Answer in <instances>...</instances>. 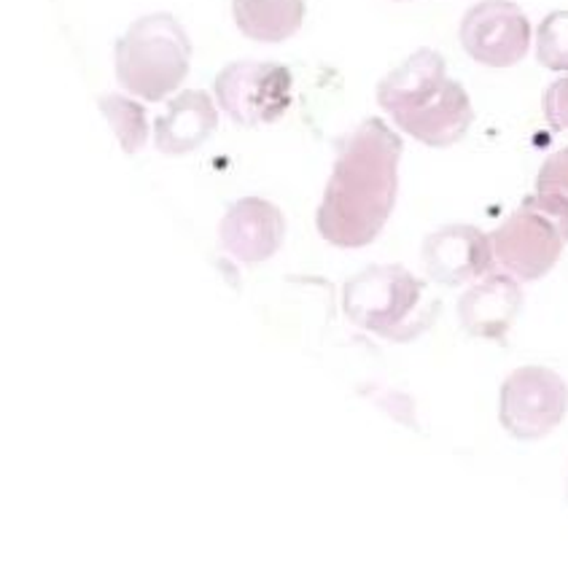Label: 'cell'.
Instances as JSON below:
<instances>
[{"mask_svg":"<svg viewBox=\"0 0 568 568\" xmlns=\"http://www.w3.org/2000/svg\"><path fill=\"white\" fill-rule=\"evenodd\" d=\"M536 197L547 205L555 216L568 221V146L547 156L536 175Z\"/></svg>","mask_w":568,"mask_h":568,"instance_id":"obj_15","label":"cell"},{"mask_svg":"<svg viewBox=\"0 0 568 568\" xmlns=\"http://www.w3.org/2000/svg\"><path fill=\"white\" fill-rule=\"evenodd\" d=\"M404 143L383 119H364L343 138L332 179L315 213L321 237L337 248L375 243L399 194Z\"/></svg>","mask_w":568,"mask_h":568,"instance_id":"obj_1","label":"cell"},{"mask_svg":"<svg viewBox=\"0 0 568 568\" xmlns=\"http://www.w3.org/2000/svg\"><path fill=\"white\" fill-rule=\"evenodd\" d=\"M566 498H568V479H566Z\"/></svg>","mask_w":568,"mask_h":568,"instance_id":"obj_18","label":"cell"},{"mask_svg":"<svg viewBox=\"0 0 568 568\" xmlns=\"http://www.w3.org/2000/svg\"><path fill=\"white\" fill-rule=\"evenodd\" d=\"M292 90L294 79L286 65L254 60L232 62L216 75L213 84L219 105L240 128H262L277 122L292 105Z\"/></svg>","mask_w":568,"mask_h":568,"instance_id":"obj_6","label":"cell"},{"mask_svg":"<svg viewBox=\"0 0 568 568\" xmlns=\"http://www.w3.org/2000/svg\"><path fill=\"white\" fill-rule=\"evenodd\" d=\"M541 109H545V116L552 130L568 132V75L566 79L552 81V84L547 87Z\"/></svg>","mask_w":568,"mask_h":568,"instance_id":"obj_17","label":"cell"},{"mask_svg":"<svg viewBox=\"0 0 568 568\" xmlns=\"http://www.w3.org/2000/svg\"><path fill=\"white\" fill-rule=\"evenodd\" d=\"M423 267L434 283L464 286L494 270V243L469 224H450L423 240Z\"/></svg>","mask_w":568,"mask_h":568,"instance_id":"obj_9","label":"cell"},{"mask_svg":"<svg viewBox=\"0 0 568 568\" xmlns=\"http://www.w3.org/2000/svg\"><path fill=\"white\" fill-rule=\"evenodd\" d=\"M377 103L394 124L423 146H456L475 122V109L458 81L447 79L445 57L418 49L377 84Z\"/></svg>","mask_w":568,"mask_h":568,"instance_id":"obj_2","label":"cell"},{"mask_svg":"<svg viewBox=\"0 0 568 568\" xmlns=\"http://www.w3.org/2000/svg\"><path fill=\"white\" fill-rule=\"evenodd\" d=\"M439 307L426 283L402 264H372L343 286L345 318L390 343H413L432 329Z\"/></svg>","mask_w":568,"mask_h":568,"instance_id":"obj_3","label":"cell"},{"mask_svg":"<svg viewBox=\"0 0 568 568\" xmlns=\"http://www.w3.org/2000/svg\"><path fill=\"white\" fill-rule=\"evenodd\" d=\"M496 262L517 281H539L558 264L568 243V221L531 194L490 235Z\"/></svg>","mask_w":568,"mask_h":568,"instance_id":"obj_5","label":"cell"},{"mask_svg":"<svg viewBox=\"0 0 568 568\" xmlns=\"http://www.w3.org/2000/svg\"><path fill=\"white\" fill-rule=\"evenodd\" d=\"M216 128L219 111L211 94L202 90H186L170 100L168 111L156 119L154 141L162 154L181 156L200 149Z\"/></svg>","mask_w":568,"mask_h":568,"instance_id":"obj_12","label":"cell"},{"mask_svg":"<svg viewBox=\"0 0 568 568\" xmlns=\"http://www.w3.org/2000/svg\"><path fill=\"white\" fill-rule=\"evenodd\" d=\"M192 43L173 14L135 19L116 41V79L135 98L160 103L189 75Z\"/></svg>","mask_w":568,"mask_h":568,"instance_id":"obj_4","label":"cell"},{"mask_svg":"<svg viewBox=\"0 0 568 568\" xmlns=\"http://www.w3.org/2000/svg\"><path fill=\"white\" fill-rule=\"evenodd\" d=\"M536 60L550 71H568V11H552L536 30Z\"/></svg>","mask_w":568,"mask_h":568,"instance_id":"obj_16","label":"cell"},{"mask_svg":"<svg viewBox=\"0 0 568 568\" xmlns=\"http://www.w3.org/2000/svg\"><path fill=\"white\" fill-rule=\"evenodd\" d=\"M568 413V385L547 367H520L501 385L498 420L515 439H545Z\"/></svg>","mask_w":568,"mask_h":568,"instance_id":"obj_7","label":"cell"},{"mask_svg":"<svg viewBox=\"0 0 568 568\" xmlns=\"http://www.w3.org/2000/svg\"><path fill=\"white\" fill-rule=\"evenodd\" d=\"M458 36L479 65L513 68L531 47V22L513 0H483L460 19Z\"/></svg>","mask_w":568,"mask_h":568,"instance_id":"obj_8","label":"cell"},{"mask_svg":"<svg viewBox=\"0 0 568 568\" xmlns=\"http://www.w3.org/2000/svg\"><path fill=\"white\" fill-rule=\"evenodd\" d=\"M520 307L523 292L517 277L509 273H488L458 300V318L471 337L501 343L513 329Z\"/></svg>","mask_w":568,"mask_h":568,"instance_id":"obj_11","label":"cell"},{"mask_svg":"<svg viewBox=\"0 0 568 568\" xmlns=\"http://www.w3.org/2000/svg\"><path fill=\"white\" fill-rule=\"evenodd\" d=\"M286 237V219L281 207L264 197H243L224 213L219 240L237 262L258 264L277 254Z\"/></svg>","mask_w":568,"mask_h":568,"instance_id":"obj_10","label":"cell"},{"mask_svg":"<svg viewBox=\"0 0 568 568\" xmlns=\"http://www.w3.org/2000/svg\"><path fill=\"white\" fill-rule=\"evenodd\" d=\"M98 105L100 111L105 113V119L111 122V128L116 132V141L122 143V149L128 151V154L141 151L149 135L146 111H143V105L135 103V100L122 98V94H105V98H100Z\"/></svg>","mask_w":568,"mask_h":568,"instance_id":"obj_14","label":"cell"},{"mask_svg":"<svg viewBox=\"0 0 568 568\" xmlns=\"http://www.w3.org/2000/svg\"><path fill=\"white\" fill-rule=\"evenodd\" d=\"M240 33L258 43H283L300 33L305 0H232Z\"/></svg>","mask_w":568,"mask_h":568,"instance_id":"obj_13","label":"cell"}]
</instances>
